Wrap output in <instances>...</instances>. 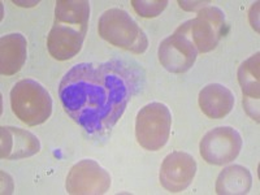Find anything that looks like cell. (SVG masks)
I'll return each instance as SVG.
<instances>
[{"mask_svg": "<svg viewBox=\"0 0 260 195\" xmlns=\"http://www.w3.org/2000/svg\"><path fill=\"white\" fill-rule=\"evenodd\" d=\"M27 42L22 34L13 32L0 39V72L3 76H13L21 71L26 61Z\"/></svg>", "mask_w": 260, "mask_h": 195, "instance_id": "5bb4252c", "label": "cell"}, {"mask_svg": "<svg viewBox=\"0 0 260 195\" xmlns=\"http://www.w3.org/2000/svg\"><path fill=\"white\" fill-rule=\"evenodd\" d=\"M242 148V137L234 127L219 126L202 138L199 151L203 160L212 166H224L237 159Z\"/></svg>", "mask_w": 260, "mask_h": 195, "instance_id": "8992f818", "label": "cell"}, {"mask_svg": "<svg viewBox=\"0 0 260 195\" xmlns=\"http://www.w3.org/2000/svg\"><path fill=\"white\" fill-rule=\"evenodd\" d=\"M143 72L121 60L81 62L69 69L59 86L65 112L86 133H108L142 89Z\"/></svg>", "mask_w": 260, "mask_h": 195, "instance_id": "6da1fadb", "label": "cell"}, {"mask_svg": "<svg viewBox=\"0 0 260 195\" xmlns=\"http://www.w3.org/2000/svg\"><path fill=\"white\" fill-rule=\"evenodd\" d=\"M260 53L256 52L251 57L241 64L238 69V82L241 85L243 94V106L248 116H251L255 121L259 122V60Z\"/></svg>", "mask_w": 260, "mask_h": 195, "instance_id": "7c38bea8", "label": "cell"}, {"mask_svg": "<svg viewBox=\"0 0 260 195\" xmlns=\"http://www.w3.org/2000/svg\"><path fill=\"white\" fill-rule=\"evenodd\" d=\"M225 15L217 7H204L197 17L190 20V37L198 52L206 53L215 50L224 36Z\"/></svg>", "mask_w": 260, "mask_h": 195, "instance_id": "ba28073f", "label": "cell"}, {"mask_svg": "<svg viewBox=\"0 0 260 195\" xmlns=\"http://www.w3.org/2000/svg\"><path fill=\"white\" fill-rule=\"evenodd\" d=\"M87 29L55 22L47 38V48L53 59L65 61L74 57L82 48Z\"/></svg>", "mask_w": 260, "mask_h": 195, "instance_id": "30bf717a", "label": "cell"}, {"mask_svg": "<svg viewBox=\"0 0 260 195\" xmlns=\"http://www.w3.org/2000/svg\"><path fill=\"white\" fill-rule=\"evenodd\" d=\"M132 6L136 9V12L142 17H156L167 8L168 2L167 0H154V2H147V0H133Z\"/></svg>", "mask_w": 260, "mask_h": 195, "instance_id": "e0dca14e", "label": "cell"}, {"mask_svg": "<svg viewBox=\"0 0 260 195\" xmlns=\"http://www.w3.org/2000/svg\"><path fill=\"white\" fill-rule=\"evenodd\" d=\"M157 56L161 67L171 73H185L192 68L198 50L190 37V20L160 43Z\"/></svg>", "mask_w": 260, "mask_h": 195, "instance_id": "5b68a950", "label": "cell"}, {"mask_svg": "<svg viewBox=\"0 0 260 195\" xmlns=\"http://www.w3.org/2000/svg\"><path fill=\"white\" fill-rule=\"evenodd\" d=\"M172 126V115L162 103H150L137 115L136 137L145 150L157 151L168 142Z\"/></svg>", "mask_w": 260, "mask_h": 195, "instance_id": "277c9868", "label": "cell"}, {"mask_svg": "<svg viewBox=\"0 0 260 195\" xmlns=\"http://www.w3.org/2000/svg\"><path fill=\"white\" fill-rule=\"evenodd\" d=\"M111 186V176L91 159L81 160L72 167L67 177V191L72 195H99Z\"/></svg>", "mask_w": 260, "mask_h": 195, "instance_id": "52a82bcc", "label": "cell"}, {"mask_svg": "<svg viewBox=\"0 0 260 195\" xmlns=\"http://www.w3.org/2000/svg\"><path fill=\"white\" fill-rule=\"evenodd\" d=\"M252 186L251 172L242 166L225 168L216 181V192L220 195L247 194Z\"/></svg>", "mask_w": 260, "mask_h": 195, "instance_id": "9a60e30c", "label": "cell"}, {"mask_svg": "<svg viewBox=\"0 0 260 195\" xmlns=\"http://www.w3.org/2000/svg\"><path fill=\"white\" fill-rule=\"evenodd\" d=\"M11 107L20 121L29 126L46 122L52 113V99L34 80H21L11 90Z\"/></svg>", "mask_w": 260, "mask_h": 195, "instance_id": "3957f363", "label": "cell"}, {"mask_svg": "<svg viewBox=\"0 0 260 195\" xmlns=\"http://www.w3.org/2000/svg\"><path fill=\"white\" fill-rule=\"evenodd\" d=\"M90 3L86 0H59L55 7V22L87 29Z\"/></svg>", "mask_w": 260, "mask_h": 195, "instance_id": "2e32d148", "label": "cell"}, {"mask_svg": "<svg viewBox=\"0 0 260 195\" xmlns=\"http://www.w3.org/2000/svg\"><path fill=\"white\" fill-rule=\"evenodd\" d=\"M0 156L7 160H18L38 154L41 142L27 130L13 126H2Z\"/></svg>", "mask_w": 260, "mask_h": 195, "instance_id": "8fae6325", "label": "cell"}, {"mask_svg": "<svg viewBox=\"0 0 260 195\" xmlns=\"http://www.w3.org/2000/svg\"><path fill=\"white\" fill-rule=\"evenodd\" d=\"M197 173V161L187 152L175 151L164 159L160 168V183L171 192H180L190 186Z\"/></svg>", "mask_w": 260, "mask_h": 195, "instance_id": "9c48e42d", "label": "cell"}, {"mask_svg": "<svg viewBox=\"0 0 260 195\" xmlns=\"http://www.w3.org/2000/svg\"><path fill=\"white\" fill-rule=\"evenodd\" d=\"M99 36L112 46L133 53H143L148 47V39L139 25L124 9H108L98 24Z\"/></svg>", "mask_w": 260, "mask_h": 195, "instance_id": "7a4b0ae2", "label": "cell"}, {"mask_svg": "<svg viewBox=\"0 0 260 195\" xmlns=\"http://www.w3.org/2000/svg\"><path fill=\"white\" fill-rule=\"evenodd\" d=\"M236 98L231 90L220 83H210L199 92V107L210 118H224L233 110Z\"/></svg>", "mask_w": 260, "mask_h": 195, "instance_id": "4fadbf2b", "label": "cell"}]
</instances>
